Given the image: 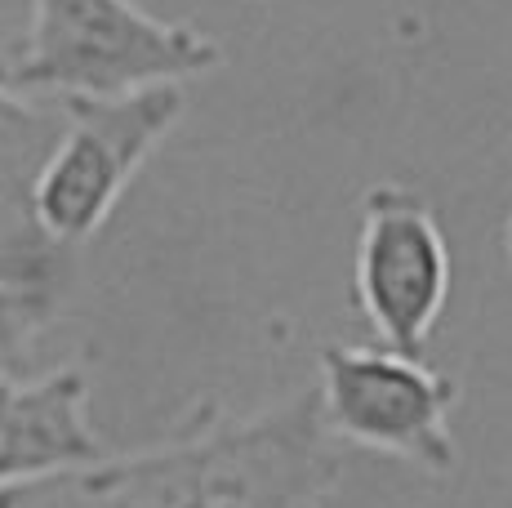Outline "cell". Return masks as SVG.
Instances as JSON below:
<instances>
[{"label": "cell", "instance_id": "6", "mask_svg": "<svg viewBox=\"0 0 512 508\" xmlns=\"http://www.w3.org/2000/svg\"><path fill=\"white\" fill-rule=\"evenodd\" d=\"M107 455L90 419V370L67 361L0 384V491L72 473Z\"/></svg>", "mask_w": 512, "mask_h": 508}, {"label": "cell", "instance_id": "4", "mask_svg": "<svg viewBox=\"0 0 512 508\" xmlns=\"http://www.w3.org/2000/svg\"><path fill=\"white\" fill-rule=\"evenodd\" d=\"M312 393L330 442L401 459L428 477H450L459 468V442L450 428L459 379L423 357L392 353L383 344H330L321 348V379Z\"/></svg>", "mask_w": 512, "mask_h": 508}, {"label": "cell", "instance_id": "1", "mask_svg": "<svg viewBox=\"0 0 512 508\" xmlns=\"http://www.w3.org/2000/svg\"><path fill=\"white\" fill-rule=\"evenodd\" d=\"M339 486V446L299 388L250 415L201 402L161 442L0 491V508H343Z\"/></svg>", "mask_w": 512, "mask_h": 508}, {"label": "cell", "instance_id": "2", "mask_svg": "<svg viewBox=\"0 0 512 508\" xmlns=\"http://www.w3.org/2000/svg\"><path fill=\"white\" fill-rule=\"evenodd\" d=\"M223 63V45L165 23L139 0H32L27 32L0 54V85L23 99H121L187 85Z\"/></svg>", "mask_w": 512, "mask_h": 508}, {"label": "cell", "instance_id": "8", "mask_svg": "<svg viewBox=\"0 0 512 508\" xmlns=\"http://www.w3.org/2000/svg\"><path fill=\"white\" fill-rule=\"evenodd\" d=\"M58 130H63V121L49 107L0 85V205L18 214L27 210L32 179L45 165Z\"/></svg>", "mask_w": 512, "mask_h": 508}, {"label": "cell", "instance_id": "7", "mask_svg": "<svg viewBox=\"0 0 512 508\" xmlns=\"http://www.w3.org/2000/svg\"><path fill=\"white\" fill-rule=\"evenodd\" d=\"M58 321L54 272L32 263L27 272L0 277V384L36 375V348Z\"/></svg>", "mask_w": 512, "mask_h": 508}, {"label": "cell", "instance_id": "5", "mask_svg": "<svg viewBox=\"0 0 512 508\" xmlns=\"http://www.w3.org/2000/svg\"><path fill=\"white\" fill-rule=\"evenodd\" d=\"M450 246L415 188L374 183L361 197L352 290L370 335L392 353L423 357L450 308Z\"/></svg>", "mask_w": 512, "mask_h": 508}, {"label": "cell", "instance_id": "9", "mask_svg": "<svg viewBox=\"0 0 512 508\" xmlns=\"http://www.w3.org/2000/svg\"><path fill=\"white\" fill-rule=\"evenodd\" d=\"M504 259H508V268H512V214H508V223H504Z\"/></svg>", "mask_w": 512, "mask_h": 508}, {"label": "cell", "instance_id": "3", "mask_svg": "<svg viewBox=\"0 0 512 508\" xmlns=\"http://www.w3.org/2000/svg\"><path fill=\"white\" fill-rule=\"evenodd\" d=\"M63 130L27 192L23 219L49 246H85L187 112L183 85L121 99H67Z\"/></svg>", "mask_w": 512, "mask_h": 508}]
</instances>
